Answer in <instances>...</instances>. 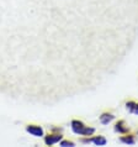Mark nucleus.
I'll return each mask as SVG.
<instances>
[{
  "instance_id": "obj_4",
  "label": "nucleus",
  "mask_w": 138,
  "mask_h": 147,
  "mask_svg": "<svg viewBox=\"0 0 138 147\" xmlns=\"http://www.w3.org/2000/svg\"><path fill=\"white\" fill-rule=\"evenodd\" d=\"M60 140H62V136H60V135H48V136L44 138L46 144L50 145V146L57 144V142H59Z\"/></svg>"
},
{
  "instance_id": "obj_5",
  "label": "nucleus",
  "mask_w": 138,
  "mask_h": 147,
  "mask_svg": "<svg viewBox=\"0 0 138 147\" xmlns=\"http://www.w3.org/2000/svg\"><path fill=\"white\" fill-rule=\"evenodd\" d=\"M113 119H115V116H113L111 113H104L102 115L100 116V122L102 125H107V124H110Z\"/></svg>"
},
{
  "instance_id": "obj_7",
  "label": "nucleus",
  "mask_w": 138,
  "mask_h": 147,
  "mask_svg": "<svg viewBox=\"0 0 138 147\" xmlns=\"http://www.w3.org/2000/svg\"><path fill=\"white\" fill-rule=\"evenodd\" d=\"M121 142H123V144H127V145H135L136 144V140H135V136L133 135H125L120 138Z\"/></svg>"
},
{
  "instance_id": "obj_2",
  "label": "nucleus",
  "mask_w": 138,
  "mask_h": 147,
  "mask_svg": "<svg viewBox=\"0 0 138 147\" xmlns=\"http://www.w3.org/2000/svg\"><path fill=\"white\" fill-rule=\"evenodd\" d=\"M115 131L119 134H127L129 131V127L126 125V122L123 120H120V121H117L115 125Z\"/></svg>"
},
{
  "instance_id": "obj_6",
  "label": "nucleus",
  "mask_w": 138,
  "mask_h": 147,
  "mask_svg": "<svg viewBox=\"0 0 138 147\" xmlns=\"http://www.w3.org/2000/svg\"><path fill=\"white\" fill-rule=\"evenodd\" d=\"M126 108L129 113H133L138 115V103H135V101H127L126 103Z\"/></svg>"
},
{
  "instance_id": "obj_10",
  "label": "nucleus",
  "mask_w": 138,
  "mask_h": 147,
  "mask_svg": "<svg viewBox=\"0 0 138 147\" xmlns=\"http://www.w3.org/2000/svg\"><path fill=\"white\" fill-rule=\"evenodd\" d=\"M82 142H83V144H90V142H92V140H91V138H83Z\"/></svg>"
},
{
  "instance_id": "obj_8",
  "label": "nucleus",
  "mask_w": 138,
  "mask_h": 147,
  "mask_svg": "<svg viewBox=\"0 0 138 147\" xmlns=\"http://www.w3.org/2000/svg\"><path fill=\"white\" fill-rule=\"evenodd\" d=\"M91 140L97 146H105L106 145V138H105L104 136H95V137H92Z\"/></svg>"
},
{
  "instance_id": "obj_9",
  "label": "nucleus",
  "mask_w": 138,
  "mask_h": 147,
  "mask_svg": "<svg viewBox=\"0 0 138 147\" xmlns=\"http://www.w3.org/2000/svg\"><path fill=\"white\" fill-rule=\"evenodd\" d=\"M60 145L64 146V147H67V146H74V142H72V141H63Z\"/></svg>"
},
{
  "instance_id": "obj_1",
  "label": "nucleus",
  "mask_w": 138,
  "mask_h": 147,
  "mask_svg": "<svg viewBox=\"0 0 138 147\" xmlns=\"http://www.w3.org/2000/svg\"><path fill=\"white\" fill-rule=\"evenodd\" d=\"M72 129L75 134L83 135V136H90V135H92L95 132V129L85 126L83 122L79 121V120H73L72 121Z\"/></svg>"
},
{
  "instance_id": "obj_3",
  "label": "nucleus",
  "mask_w": 138,
  "mask_h": 147,
  "mask_svg": "<svg viewBox=\"0 0 138 147\" xmlns=\"http://www.w3.org/2000/svg\"><path fill=\"white\" fill-rule=\"evenodd\" d=\"M27 132H30L32 134L33 136H42L43 135V130L41 126H36V125H30V126H27Z\"/></svg>"
}]
</instances>
